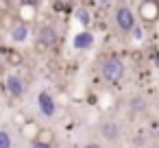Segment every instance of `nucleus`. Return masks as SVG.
<instances>
[{"instance_id": "obj_1", "label": "nucleus", "mask_w": 159, "mask_h": 148, "mask_svg": "<svg viewBox=\"0 0 159 148\" xmlns=\"http://www.w3.org/2000/svg\"><path fill=\"white\" fill-rule=\"evenodd\" d=\"M124 74H126V63H124V59H120L118 55H109V57L102 59V63H100V76H102L105 83L118 85V83L124 78Z\"/></svg>"}, {"instance_id": "obj_2", "label": "nucleus", "mask_w": 159, "mask_h": 148, "mask_svg": "<svg viewBox=\"0 0 159 148\" xmlns=\"http://www.w3.org/2000/svg\"><path fill=\"white\" fill-rule=\"evenodd\" d=\"M113 26L122 35H131L133 29L137 26V16L129 5H118L113 9Z\"/></svg>"}, {"instance_id": "obj_3", "label": "nucleus", "mask_w": 159, "mask_h": 148, "mask_svg": "<svg viewBox=\"0 0 159 148\" xmlns=\"http://www.w3.org/2000/svg\"><path fill=\"white\" fill-rule=\"evenodd\" d=\"M59 42V31L55 24H39L35 31V50L39 52H48L50 48H55Z\"/></svg>"}, {"instance_id": "obj_4", "label": "nucleus", "mask_w": 159, "mask_h": 148, "mask_svg": "<svg viewBox=\"0 0 159 148\" xmlns=\"http://www.w3.org/2000/svg\"><path fill=\"white\" fill-rule=\"evenodd\" d=\"M5 89L9 92L11 98H22L26 94V81L18 72H9L5 76Z\"/></svg>"}, {"instance_id": "obj_5", "label": "nucleus", "mask_w": 159, "mask_h": 148, "mask_svg": "<svg viewBox=\"0 0 159 148\" xmlns=\"http://www.w3.org/2000/svg\"><path fill=\"white\" fill-rule=\"evenodd\" d=\"M98 135H100L105 141L113 144V141H118V139L122 137V126H120L116 120H102V122L98 124Z\"/></svg>"}, {"instance_id": "obj_6", "label": "nucleus", "mask_w": 159, "mask_h": 148, "mask_svg": "<svg viewBox=\"0 0 159 148\" xmlns=\"http://www.w3.org/2000/svg\"><path fill=\"white\" fill-rule=\"evenodd\" d=\"M9 37H11L13 44H26L29 37H31V29H29V24L22 22V20L13 22L11 29H9Z\"/></svg>"}, {"instance_id": "obj_7", "label": "nucleus", "mask_w": 159, "mask_h": 148, "mask_svg": "<svg viewBox=\"0 0 159 148\" xmlns=\"http://www.w3.org/2000/svg\"><path fill=\"white\" fill-rule=\"evenodd\" d=\"M37 105H39V109H42V113H44L46 118H52V115H55V98H52L50 94L42 92L39 98H37Z\"/></svg>"}, {"instance_id": "obj_8", "label": "nucleus", "mask_w": 159, "mask_h": 148, "mask_svg": "<svg viewBox=\"0 0 159 148\" xmlns=\"http://www.w3.org/2000/svg\"><path fill=\"white\" fill-rule=\"evenodd\" d=\"M35 139H37V141H44V144H55V131H52L50 126H39ZM35 139H33V141H35Z\"/></svg>"}, {"instance_id": "obj_9", "label": "nucleus", "mask_w": 159, "mask_h": 148, "mask_svg": "<svg viewBox=\"0 0 159 148\" xmlns=\"http://www.w3.org/2000/svg\"><path fill=\"white\" fill-rule=\"evenodd\" d=\"M92 35L89 33H81V35H76L74 37V48H79V50H85V48H89L92 46Z\"/></svg>"}, {"instance_id": "obj_10", "label": "nucleus", "mask_w": 159, "mask_h": 148, "mask_svg": "<svg viewBox=\"0 0 159 148\" xmlns=\"http://www.w3.org/2000/svg\"><path fill=\"white\" fill-rule=\"evenodd\" d=\"M7 63H9V65H16V68L22 65V63H24V55H22L20 50L9 48V50H7Z\"/></svg>"}, {"instance_id": "obj_11", "label": "nucleus", "mask_w": 159, "mask_h": 148, "mask_svg": "<svg viewBox=\"0 0 159 148\" xmlns=\"http://www.w3.org/2000/svg\"><path fill=\"white\" fill-rule=\"evenodd\" d=\"M0 148H13V135L7 128H0Z\"/></svg>"}, {"instance_id": "obj_12", "label": "nucleus", "mask_w": 159, "mask_h": 148, "mask_svg": "<svg viewBox=\"0 0 159 148\" xmlns=\"http://www.w3.org/2000/svg\"><path fill=\"white\" fill-rule=\"evenodd\" d=\"M37 131H39V126L35 124V122H24V128H22V133H24V137H29V139H35L37 137Z\"/></svg>"}, {"instance_id": "obj_13", "label": "nucleus", "mask_w": 159, "mask_h": 148, "mask_svg": "<svg viewBox=\"0 0 159 148\" xmlns=\"http://www.w3.org/2000/svg\"><path fill=\"white\" fill-rule=\"evenodd\" d=\"M146 107H148V105H146V100H144V98H139V96H135V98L131 100V109H133L135 113L146 111Z\"/></svg>"}, {"instance_id": "obj_14", "label": "nucleus", "mask_w": 159, "mask_h": 148, "mask_svg": "<svg viewBox=\"0 0 159 148\" xmlns=\"http://www.w3.org/2000/svg\"><path fill=\"white\" fill-rule=\"evenodd\" d=\"M133 33H135V35H133L135 39H144V33H146V31H144V26H139V24H137V26L133 29Z\"/></svg>"}, {"instance_id": "obj_15", "label": "nucleus", "mask_w": 159, "mask_h": 148, "mask_svg": "<svg viewBox=\"0 0 159 148\" xmlns=\"http://www.w3.org/2000/svg\"><path fill=\"white\" fill-rule=\"evenodd\" d=\"M20 5H22V7H31V9H35V7L39 5V0H20Z\"/></svg>"}, {"instance_id": "obj_16", "label": "nucleus", "mask_w": 159, "mask_h": 148, "mask_svg": "<svg viewBox=\"0 0 159 148\" xmlns=\"http://www.w3.org/2000/svg\"><path fill=\"white\" fill-rule=\"evenodd\" d=\"M31 148H55V144H44V141H37V139H35V141L31 144Z\"/></svg>"}, {"instance_id": "obj_17", "label": "nucleus", "mask_w": 159, "mask_h": 148, "mask_svg": "<svg viewBox=\"0 0 159 148\" xmlns=\"http://www.w3.org/2000/svg\"><path fill=\"white\" fill-rule=\"evenodd\" d=\"M55 2H57V5H61V7H72L76 0H55Z\"/></svg>"}, {"instance_id": "obj_18", "label": "nucleus", "mask_w": 159, "mask_h": 148, "mask_svg": "<svg viewBox=\"0 0 159 148\" xmlns=\"http://www.w3.org/2000/svg\"><path fill=\"white\" fill-rule=\"evenodd\" d=\"M83 148H102V144H98V141H87Z\"/></svg>"}, {"instance_id": "obj_19", "label": "nucleus", "mask_w": 159, "mask_h": 148, "mask_svg": "<svg viewBox=\"0 0 159 148\" xmlns=\"http://www.w3.org/2000/svg\"><path fill=\"white\" fill-rule=\"evenodd\" d=\"M111 2H113V0H98V5H100V7H109Z\"/></svg>"}, {"instance_id": "obj_20", "label": "nucleus", "mask_w": 159, "mask_h": 148, "mask_svg": "<svg viewBox=\"0 0 159 148\" xmlns=\"http://www.w3.org/2000/svg\"><path fill=\"white\" fill-rule=\"evenodd\" d=\"M2 20H5V9H0V24H2Z\"/></svg>"}, {"instance_id": "obj_21", "label": "nucleus", "mask_w": 159, "mask_h": 148, "mask_svg": "<svg viewBox=\"0 0 159 148\" xmlns=\"http://www.w3.org/2000/svg\"><path fill=\"white\" fill-rule=\"evenodd\" d=\"M2 72H5V65H2V63H0V74H2Z\"/></svg>"}]
</instances>
